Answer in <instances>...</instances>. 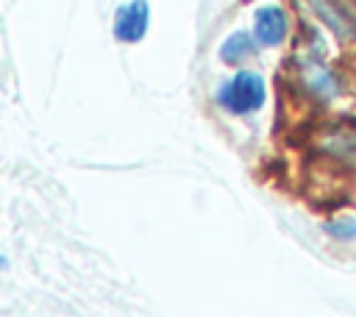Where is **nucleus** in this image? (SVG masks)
Here are the masks:
<instances>
[{
    "label": "nucleus",
    "mask_w": 356,
    "mask_h": 317,
    "mask_svg": "<svg viewBox=\"0 0 356 317\" xmlns=\"http://www.w3.org/2000/svg\"><path fill=\"white\" fill-rule=\"evenodd\" d=\"M217 100L222 108H228L234 114H250V111L261 108V103H264V81H261V75L242 70L220 86Z\"/></svg>",
    "instance_id": "nucleus-1"
},
{
    "label": "nucleus",
    "mask_w": 356,
    "mask_h": 317,
    "mask_svg": "<svg viewBox=\"0 0 356 317\" xmlns=\"http://www.w3.org/2000/svg\"><path fill=\"white\" fill-rule=\"evenodd\" d=\"M150 22V6L147 0H131L117 8L114 17V36L120 42H139Z\"/></svg>",
    "instance_id": "nucleus-2"
},
{
    "label": "nucleus",
    "mask_w": 356,
    "mask_h": 317,
    "mask_svg": "<svg viewBox=\"0 0 356 317\" xmlns=\"http://www.w3.org/2000/svg\"><path fill=\"white\" fill-rule=\"evenodd\" d=\"M309 8L339 36V39H353L356 36V17L350 8H345L337 0H309Z\"/></svg>",
    "instance_id": "nucleus-3"
},
{
    "label": "nucleus",
    "mask_w": 356,
    "mask_h": 317,
    "mask_svg": "<svg viewBox=\"0 0 356 317\" xmlns=\"http://www.w3.org/2000/svg\"><path fill=\"white\" fill-rule=\"evenodd\" d=\"M286 25H289V22H286L284 8H278V6H264V8L256 11L253 33H256V39H259L264 47H275V44L284 42Z\"/></svg>",
    "instance_id": "nucleus-4"
},
{
    "label": "nucleus",
    "mask_w": 356,
    "mask_h": 317,
    "mask_svg": "<svg viewBox=\"0 0 356 317\" xmlns=\"http://www.w3.org/2000/svg\"><path fill=\"white\" fill-rule=\"evenodd\" d=\"M300 81H303V86L314 97H331V95H337V78L320 61L303 58L300 61Z\"/></svg>",
    "instance_id": "nucleus-5"
},
{
    "label": "nucleus",
    "mask_w": 356,
    "mask_h": 317,
    "mask_svg": "<svg viewBox=\"0 0 356 317\" xmlns=\"http://www.w3.org/2000/svg\"><path fill=\"white\" fill-rule=\"evenodd\" d=\"M253 50H256L253 36L245 33V31H236V33H231V36L222 42V47H220V58H222L225 64H242L245 58L253 56Z\"/></svg>",
    "instance_id": "nucleus-6"
},
{
    "label": "nucleus",
    "mask_w": 356,
    "mask_h": 317,
    "mask_svg": "<svg viewBox=\"0 0 356 317\" xmlns=\"http://www.w3.org/2000/svg\"><path fill=\"white\" fill-rule=\"evenodd\" d=\"M325 231L339 239H350V236H356V220H334L325 225Z\"/></svg>",
    "instance_id": "nucleus-7"
},
{
    "label": "nucleus",
    "mask_w": 356,
    "mask_h": 317,
    "mask_svg": "<svg viewBox=\"0 0 356 317\" xmlns=\"http://www.w3.org/2000/svg\"><path fill=\"white\" fill-rule=\"evenodd\" d=\"M353 3H356V0H353Z\"/></svg>",
    "instance_id": "nucleus-8"
}]
</instances>
